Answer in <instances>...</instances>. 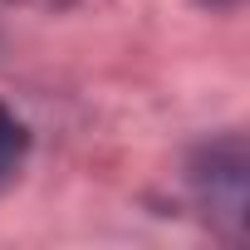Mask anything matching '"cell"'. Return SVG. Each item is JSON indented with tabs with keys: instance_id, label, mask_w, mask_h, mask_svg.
<instances>
[{
	"instance_id": "6da1fadb",
	"label": "cell",
	"mask_w": 250,
	"mask_h": 250,
	"mask_svg": "<svg viewBox=\"0 0 250 250\" xmlns=\"http://www.w3.org/2000/svg\"><path fill=\"white\" fill-rule=\"evenodd\" d=\"M25 152H30V133H25V123L0 103V191H5L20 167H25Z\"/></svg>"
},
{
	"instance_id": "7a4b0ae2",
	"label": "cell",
	"mask_w": 250,
	"mask_h": 250,
	"mask_svg": "<svg viewBox=\"0 0 250 250\" xmlns=\"http://www.w3.org/2000/svg\"><path fill=\"white\" fill-rule=\"evenodd\" d=\"M10 5H35V10H59V5H74V0H10Z\"/></svg>"
},
{
	"instance_id": "3957f363",
	"label": "cell",
	"mask_w": 250,
	"mask_h": 250,
	"mask_svg": "<svg viewBox=\"0 0 250 250\" xmlns=\"http://www.w3.org/2000/svg\"><path fill=\"white\" fill-rule=\"evenodd\" d=\"M211 5H235V0H211Z\"/></svg>"
}]
</instances>
